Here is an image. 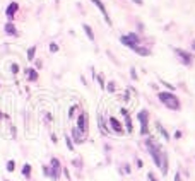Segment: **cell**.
Here are the masks:
<instances>
[{"mask_svg": "<svg viewBox=\"0 0 195 181\" xmlns=\"http://www.w3.org/2000/svg\"><path fill=\"white\" fill-rule=\"evenodd\" d=\"M157 98L161 99V103L164 104L166 108L173 109V111H178V109L182 108L180 99L175 94H171V92H157Z\"/></svg>", "mask_w": 195, "mask_h": 181, "instance_id": "1", "label": "cell"}, {"mask_svg": "<svg viewBox=\"0 0 195 181\" xmlns=\"http://www.w3.org/2000/svg\"><path fill=\"white\" fill-rule=\"evenodd\" d=\"M137 120L140 121V133L142 135H147L149 133V111L147 109H142V111H139V115H137Z\"/></svg>", "mask_w": 195, "mask_h": 181, "instance_id": "2", "label": "cell"}, {"mask_svg": "<svg viewBox=\"0 0 195 181\" xmlns=\"http://www.w3.org/2000/svg\"><path fill=\"white\" fill-rule=\"evenodd\" d=\"M120 41L123 44H125V46H128L130 50H134L135 46H137V44H139V41H140V38L137 34H135V33H130V34H123L120 38Z\"/></svg>", "mask_w": 195, "mask_h": 181, "instance_id": "3", "label": "cell"}, {"mask_svg": "<svg viewBox=\"0 0 195 181\" xmlns=\"http://www.w3.org/2000/svg\"><path fill=\"white\" fill-rule=\"evenodd\" d=\"M175 55L178 56V60L182 62L183 65H186V67H190L192 62H193V58H192V55L188 51H185V50H182V48H173Z\"/></svg>", "mask_w": 195, "mask_h": 181, "instance_id": "4", "label": "cell"}, {"mask_svg": "<svg viewBox=\"0 0 195 181\" xmlns=\"http://www.w3.org/2000/svg\"><path fill=\"white\" fill-rule=\"evenodd\" d=\"M62 174V164L58 159H52V162H50V176L52 179H58Z\"/></svg>", "mask_w": 195, "mask_h": 181, "instance_id": "5", "label": "cell"}, {"mask_svg": "<svg viewBox=\"0 0 195 181\" xmlns=\"http://www.w3.org/2000/svg\"><path fill=\"white\" fill-rule=\"evenodd\" d=\"M92 4H94L96 7L99 9V12L103 14V17H104V21H106V24H108V26H111L113 22H111V19H110L108 12H106V7H104V5H103V2H101V0H92Z\"/></svg>", "mask_w": 195, "mask_h": 181, "instance_id": "6", "label": "cell"}, {"mask_svg": "<svg viewBox=\"0 0 195 181\" xmlns=\"http://www.w3.org/2000/svg\"><path fill=\"white\" fill-rule=\"evenodd\" d=\"M75 126H77L82 133H87V116H86V113H82L81 116L77 118V123H75Z\"/></svg>", "mask_w": 195, "mask_h": 181, "instance_id": "7", "label": "cell"}, {"mask_svg": "<svg viewBox=\"0 0 195 181\" xmlns=\"http://www.w3.org/2000/svg\"><path fill=\"white\" fill-rule=\"evenodd\" d=\"M110 126H111V130H113V132H115L117 135H121V133H123V126H121V123L117 120V118H113V116L110 118Z\"/></svg>", "mask_w": 195, "mask_h": 181, "instance_id": "8", "label": "cell"}, {"mask_svg": "<svg viewBox=\"0 0 195 181\" xmlns=\"http://www.w3.org/2000/svg\"><path fill=\"white\" fill-rule=\"evenodd\" d=\"M72 138L75 140V144H82L84 140H86V133H82L77 126H74V128H72Z\"/></svg>", "mask_w": 195, "mask_h": 181, "instance_id": "9", "label": "cell"}, {"mask_svg": "<svg viewBox=\"0 0 195 181\" xmlns=\"http://www.w3.org/2000/svg\"><path fill=\"white\" fill-rule=\"evenodd\" d=\"M19 10V5L16 4V2H10L9 4V7L5 9V14H7V17H14V14Z\"/></svg>", "mask_w": 195, "mask_h": 181, "instance_id": "10", "label": "cell"}, {"mask_svg": "<svg viewBox=\"0 0 195 181\" xmlns=\"http://www.w3.org/2000/svg\"><path fill=\"white\" fill-rule=\"evenodd\" d=\"M4 29H5V33H7L9 36H19V31L16 29V26H14L12 22H7V24L4 26Z\"/></svg>", "mask_w": 195, "mask_h": 181, "instance_id": "11", "label": "cell"}, {"mask_svg": "<svg viewBox=\"0 0 195 181\" xmlns=\"http://www.w3.org/2000/svg\"><path fill=\"white\" fill-rule=\"evenodd\" d=\"M134 51L137 53V55H142V56H149V55H151V50H147V48H144V46H139V44L134 48Z\"/></svg>", "mask_w": 195, "mask_h": 181, "instance_id": "12", "label": "cell"}, {"mask_svg": "<svg viewBox=\"0 0 195 181\" xmlns=\"http://www.w3.org/2000/svg\"><path fill=\"white\" fill-rule=\"evenodd\" d=\"M156 128H157V132H159V133L163 135V137H164V140H169V138H171V137H169V133H168V132H166V128H164V126H163V125H161L159 121H157V123H156Z\"/></svg>", "mask_w": 195, "mask_h": 181, "instance_id": "13", "label": "cell"}, {"mask_svg": "<svg viewBox=\"0 0 195 181\" xmlns=\"http://www.w3.org/2000/svg\"><path fill=\"white\" fill-rule=\"evenodd\" d=\"M26 73H27V79H29V80H36V79H38V72H36L34 69H27Z\"/></svg>", "mask_w": 195, "mask_h": 181, "instance_id": "14", "label": "cell"}, {"mask_svg": "<svg viewBox=\"0 0 195 181\" xmlns=\"http://www.w3.org/2000/svg\"><path fill=\"white\" fill-rule=\"evenodd\" d=\"M82 29L86 31L87 38H89V39H91V41H92V39H94V33H92V29H91V27L87 26V24H82Z\"/></svg>", "mask_w": 195, "mask_h": 181, "instance_id": "15", "label": "cell"}, {"mask_svg": "<svg viewBox=\"0 0 195 181\" xmlns=\"http://www.w3.org/2000/svg\"><path fill=\"white\" fill-rule=\"evenodd\" d=\"M34 55H36V48H34V46H31L29 50H27V60L33 62V60H34Z\"/></svg>", "mask_w": 195, "mask_h": 181, "instance_id": "16", "label": "cell"}, {"mask_svg": "<svg viewBox=\"0 0 195 181\" xmlns=\"http://www.w3.org/2000/svg\"><path fill=\"white\" fill-rule=\"evenodd\" d=\"M22 176H24V178H29L31 176V166H29V164H24V168H22Z\"/></svg>", "mask_w": 195, "mask_h": 181, "instance_id": "17", "label": "cell"}, {"mask_svg": "<svg viewBox=\"0 0 195 181\" xmlns=\"http://www.w3.org/2000/svg\"><path fill=\"white\" fill-rule=\"evenodd\" d=\"M125 123H127V130H128V133H132V132H134V125H132V120H130V116L128 115H125Z\"/></svg>", "mask_w": 195, "mask_h": 181, "instance_id": "18", "label": "cell"}, {"mask_svg": "<svg viewBox=\"0 0 195 181\" xmlns=\"http://www.w3.org/2000/svg\"><path fill=\"white\" fill-rule=\"evenodd\" d=\"M96 79H98V82H99L101 89H104V86H106V84H104V75H103V73H99V75H96Z\"/></svg>", "mask_w": 195, "mask_h": 181, "instance_id": "19", "label": "cell"}, {"mask_svg": "<svg viewBox=\"0 0 195 181\" xmlns=\"http://www.w3.org/2000/svg\"><path fill=\"white\" fill-rule=\"evenodd\" d=\"M65 142H67V147H69V151H74V144H72L70 137H65Z\"/></svg>", "mask_w": 195, "mask_h": 181, "instance_id": "20", "label": "cell"}, {"mask_svg": "<svg viewBox=\"0 0 195 181\" xmlns=\"http://www.w3.org/2000/svg\"><path fill=\"white\" fill-rule=\"evenodd\" d=\"M14 168H16V164H14V161H9V162H7V171H9V172H12V171H14Z\"/></svg>", "mask_w": 195, "mask_h": 181, "instance_id": "21", "label": "cell"}, {"mask_svg": "<svg viewBox=\"0 0 195 181\" xmlns=\"http://www.w3.org/2000/svg\"><path fill=\"white\" fill-rule=\"evenodd\" d=\"M50 51L56 53V51H58V44H56V43H50Z\"/></svg>", "mask_w": 195, "mask_h": 181, "instance_id": "22", "label": "cell"}, {"mask_svg": "<svg viewBox=\"0 0 195 181\" xmlns=\"http://www.w3.org/2000/svg\"><path fill=\"white\" fill-rule=\"evenodd\" d=\"M106 89H108V92H115V82H108Z\"/></svg>", "mask_w": 195, "mask_h": 181, "instance_id": "23", "label": "cell"}, {"mask_svg": "<svg viewBox=\"0 0 195 181\" xmlns=\"http://www.w3.org/2000/svg\"><path fill=\"white\" fill-rule=\"evenodd\" d=\"M130 75H132V79H134V80H137V79H139V77H137V72H135L134 67H130Z\"/></svg>", "mask_w": 195, "mask_h": 181, "instance_id": "24", "label": "cell"}, {"mask_svg": "<svg viewBox=\"0 0 195 181\" xmlns=\"http://www.w3.org/2000/svg\"><path fill=\"white\" fill-rule=\"evenodd\" d=\"M75 109H77V104H74V106H72V108H70V111H69V118H70V120H72V116H74Z\"/></svg>", "mask_w": 195, "mask_h": 181, "instance_id": "25", "label": "cell"}, {"mask_svg": "<svg viewBox=\"0 0 195 181\" xmlns=\"http://www.w3.org/2000/svg\"><path fill=\"white\" fill-rule=\"evenodd\" d=\"M121 171H123V174H130V166H128V164H123Z\"/></svg>", "mask_w": 195, "mask_h": 181, "instance_id": "26", "label": "cell"}, {"mask_svg": "<svg viewBox=\"0 0 195 181\" xmlns=\"http://www.w3.org/2000/svg\"><path fill=\"white\" fill-rule=\"evenodd\" d=\"M10 70H12V73L16 75V73L19 72V65L17 63H12V67H10Z\"/></svg>", "mask_w": 195, "mask_h": 181, "instance_id": "27", "label": "cell"}, {"mask_svg": "<svg viewBox=\"0 0 195 181\" xmlns=\"http://www.w3.org/2000/svg\"><path fill=\"white\" fill-rule=\"evenodd\" d=\"M43 174L45 176H50V168L48 166H43Z\"/></svg>", "mask_w": 195, "mask_h": 181, "instance_id": "28", "label": "cell"}, {"mask_svg": "<svg viewBox=\"0 0 195 181\" xmlns=\"http://www.w3.org/2000/svg\"><path fill=\"white\" fill-rule=\"evenodd\" d=\"M147 178H149V181H157L156 178L152 176V172H149V174H147Z\"/></svg>", "mask_w": 195, "mask_h": 181, "instance_id": "29", "label": "cell"}, {"mask_svg": "<svg viewBox=\"0 0 195 181\" xmlns=\"http://www.w3.org/2000/svg\"><path fill=\"white\" fill-rule=\"evenodd\" d=\"M175 181H182V176H180V172H176V174H175Z\"/></svg>", "mask_w": 195, "mask_h": 181, "instance_id": "30", "label": "cell"}, {"mask_svg": "<svg viewBox=\"0 0 195 181\" xmlns=\"http://www.w3.org/2000/svg\"><path fill=\"white\" fill-rule=\"evenodd\" d=\"M45 118H46V121H52V115L48 113V115H45Z\"/></svg>", "mask_w": 195, "mask_h": 181, "instance_id": "31", "label": "cell"}, {"mask_svg": "<svg viewBox=\"0 0 195 181\" xmlns=\"http://www.w3.org/2000/svg\"><path fill=\"white\" fill-rule=\"evenodd\" d=\"M132 2H135L137 5H142V0H132Z\"/></svg>", "mask_w": 195, "mask_h": 181, "instance_id": "32", "label": "cell"}, {"mask_svg": "<svg viewBox=\"0 0 195 181\" xmlns=\"http://www.w3.org/2000/svg\"><path fill=\"white\" fill-rule=\"evenodd\" d=\"M192 48H193V50H195V41H192Z\"/></svg>", "mask_w": 195, "mask_h": 181, "instance_id": "33", "label": "cell"}]
</instances>
